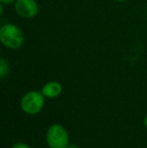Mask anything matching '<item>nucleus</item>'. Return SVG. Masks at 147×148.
<instances>
[{
    "label": "nucleus",
    "instance_id": "f257e3e1",
    "mask_svg": "<svg viewBox=\"0 0 147 148\" xmlns=\"http://www.w3.org/2000/svg\"><path fill=\"white\" fill-rule=\"evenodd\" d=\"M0 40L9 49H18L24 42V35L18 26L13 23H5L0 28Z\"/></svg>",
    "mask_w": 147,
    "mask_h": 148
},
{
    "label": "nucleus",
    "instance_id": "f03ea898",
    "mask_svg": "<svg viewBox=\"0 0 147 148\" xmlns=\"http://www.w3.org/2000/svg\"><path fill=\"white\" fill-rule=\"evenodd\" d=\"M44 105V96L41 92L30 91L22 97L20 106L24 113L34 115L41 111Z\"/></svg>",
    "mask_w": 147,
    "mask_h": 148
},
{
    "label": "nucleus",
    "instance_id": "7ed1b4c3",
    "mask_svg": "<svg viewBox=\"0 0 147 148\" xmlns=\"http://www.w3.org/2000/svg\"><path fill=\"white\" fill-rule=\"evenodd\" d=\"M46 142L51 148H67L70 144V137L62 125L53 124L46 132Z\"/></svg>",
    "mask_w": 147,
    "mask_h": 148
},
{
    "label": "nucleus",
    "instance_id": "20e7f679",
    "mask_svg": "<svg viewBox=\"0 0 147 148\" xmlns=\"http://www.w3.org/2000/svg\"><path fill=\"white\" fill-rule=\"evenodd\" d=\"M14 9L17 15L21 18L30 19L37 15L39 6L36 0H16Z\"/></svg>",
    "mask_w": 147,
    "mask_h": 148
},
{
    "label": "nucleus",
    "instance_id": "39448f33",
    "mask_svg": "<svg viewBox=\"0 0 147 148\" xmlns=\"http://www.w3.org/2000/svg\"><path fill=\"white\" fill-rule=\"evenodd\" d=\"M62 91H63L62 85L59 82H55V81L46 83L42 87V89H41V93L43 94V96L47 98H51V99L59 97L62 94Z\"/></svg>",
    "mask_w": 147,
    "mask_h": 148
},
{
    "label": "nucleus",
    "instance_id": "423d86ee",
    "mask_svg": "<svg viewBox=\"0 0 147 148\" xmlns=\"http://www.w3.org/2000/svg\"><path fill=\"white\" fill-rule=\"evenodd\" d=\"M9 73V62L4 58L0 59V78L4 79Z\"/></svg>",
    "mask_w": 147,
    "mask_h": 148
},
{
    "label": "nucleus",
    "instance_id": "0eeeda50",
    "mask_svg": "<svg viewBox=\"0 0 147 148\" xmlns=\"http://www.w3.org/2000/svg\"><path fill=\"white\" fill-rule=\"evenodd\" d=\"M12 148H31V147L24 144V143H16V144H14L12 146Z\"/></svg>",
    "mask_w": 147,
    "mask_h": 148
},
{
    "label": "nucleus",
    "instance_id": "6e6552de",
    "mask_svg": "<svg viewBox=\"0 0 147 148\" xmlns=\"http://www.w3.org/2000/svg\"><path fill=\"white\" fill-rule=\"evenodd\" d=\"M16 0H0V3H2L3 5H10V4L15 3Z\"/></svg>",
    "mask_w": 147,
    "mask_h": 148
},
{
    "label": "nucleus",
    "instance_id": "1a4fd4ad",
    "mask_svg": "<svg viewBox=\"0 0 147 148\" xmlns=\"http://www.w3.org/2000/svg\"><path fill=\"white\" fill-rule=\"evenodd\" d=\"M67 148H79V147L75 144H69V146H68Z\"/></svg>",
    "mask_w": 147,
    "mask_h": 148
},
{
    "label": "nucleus",
    "instance_id": "9d476101",
    "mask_svg": "<svg viewBox=\"0 0 147 148\" xmlns=\"http://www.w3.org/2000/svg\"><path fill=\"white\" fill-rule=\"evenodd\" d=\"M144 125H145V127L147 128V115H146L145 119H144Z\"/></svg>",
    "mask_w": 147,
    "mask_h": 148
},
{
    "label": "nucleus",
    "instance_id": "9b49d317",
    "mask_svg": "<svg viewBox=\"0 0 147 148\" xmlns=\"http://www.w3.org/2000/svg\"><path fill=\"white\" fill-rule=\"evenodd\" d=\"M116 1H118V2H124V1H126V0H116Z\"/></svg>",
    "mask_w": 147,
    "mask_h": 148
}]
</instances>
